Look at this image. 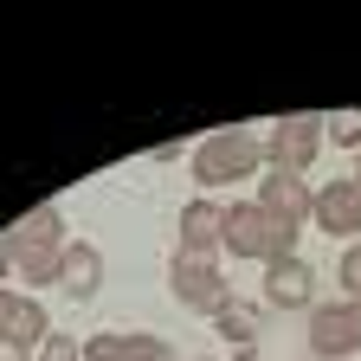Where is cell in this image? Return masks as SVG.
I'll return each instance as SVG.
<instances>
[{"label":"cell","instance_id":"6da1fadb","mask_svg":"<svg viewBox=\"0 0 361 361\" xmlns=\"http://www.w3.org/2000/svg\"><path fill=\"white\" fill-rule=\"evenodd\" d=\"M297 233H303V226L271 219L258 200H239V207L219 213V252H233V258H258V264L297 258Z\"/></svg>","mask_w":361,"mask_h":361},{"label":"cell","instance_id":"7a4b0ae2","mask_svg":"<svg viewBox=\"0 0 361 361\" xmlns=\"http://www.w3.org/2000/svg\"><path fill=\"white\" fill-rule=\"evenodd\" d=\"M264 161V142L252 129H219L194 149V180L200 188H233V180H252Z\"/></svg>","mask_w":361,"mask_h":361},{"label":"cell","instance_id":"3957f363","mask_svg":"<svg viewBox=\"0 0 361 361\" xmlns=\"http://www.w3.org/2000/svg\"><path fill=\"white\" fill-rule=\"evenodd\" d=\"M168 290L188 303L194 316H207V323H213V310L233 297V290H226V271H219L213 258H194V252H174V264H168Z\"/></svg>","mask_w":361,"mask_h":361},{"label":"cell","instance_id":"277c9868","mask_svg":"<svg viewBox=\"0 0 361 361\" xmlns=\"http://www.w3.org/2000/svg\"><path fill=\"white\" fill-rule=\"evenodd\" d=\"M310 355L316 361H348L361 355V303H316L310 310Z\"/></svg>","mask_w":361,"mask_h":361},{"label":"cell","instance_id":"5b68a950","mask_svg":"<svg viewBox=\"0 0 361 361\" xmlns=\"http://www.w3.org/2000/svg\"><path fill=\"white\" fill-rule=\"evenodd\" d=\"M316 149H323V116H278L271 123V161H278V174H303L310 161H316Z\"/></svg>","mask_w":361,"mask_h":361},{"label":"cell","instance_id":"8992f818","mask_svg":"<svg viewBox=\"0 0 361 361\" xmlns=\"http://www.w3.org/2000/svg\"><path fill=\"white\" fill-rule=\"evenodd\" d=\"M316 226L336 239H361V180H323L316 188Z\"/></svg>","mask_w":361,"mask_h":361},{"label":"cell","instance_id":"52a82bcc","mask_svg":"<svg viewBox=\"0 0 361 361\" xmlns=\"http://www.w3.org/2000/svg\"><path fill=\"white\" fill-rule=\"evenodd\" d=\"M264 303L271 310H316V264H303V258L264 264Z\"/></svg>","mask_w":361,"mask_h":361},{"label":"cell","instance_id":"ba28073f","mask_svg":"<svg viewBox=\"0 0 361 361\" xmlns=\"http://www.w3.org/2000/svg\"><path fill=\"white\" fill-rule=\"evenodd\" d=\"M258 207H264L271 219L303 226V219H316V188H310L303 174H278V168H271V174H264V188H258Z\"/></svg>","mask_w":361,"mask_h":361},{"label":"cell","instance_id":"9c48e42d","mask_svg":"<svg viewBox=\"0 0 361 361\" xmlns=\"http://www.w3.org/2000/svg\"><path fill=\"white\" fill-rule=\"evenodd\" d=\"M59 290H65L71 303H90V297L104 290V252L84 245V239H71V245H65V264H59Z\"/></svg>","mask_w":361,"mask_h":361},{"label":"cell","instance_id":"30bf717a","mask_svg":"<svg viewBox=\"0 0 361 361\" xmlns=\"http://www.w3.org/2000/svg\"><path fill=\"white\" fill-rule=\"evenodd\" d=\"M219 213L213 200H188L180 207V252H194V258H213L219 252Z\"/></svg>","mask_w":361,"mask_h":361},{"label":"cell","instance_id":"8fae6325","mask_svg":"<svg viewBox=\"0 0 361 361\" xmlns=\"http://www.w3.org/2000/svg\"><path fill=\"white\" fill-rule=\"evenodd\" d=\"M258 323H264V303H258V297H226V303L213 310V329H219L226 342H239V348L258 342Z\"/></svg>","mask_w":361,"mask_h":361},{"label":"cell","instance_id":"7c38bea8","mask_svg":"<svg viewBox=\"0 0 361 361\" xmlns=\"http://www.w3.org/2000/svg\"><path fill=\"white\" fill-rule=\"evenodd\" d=\"M7 342H20V348H45V336H52V323H45V310L32 303V297H13V310H7V329H0Z\"/></svg>","mask_w":361,"mask_h":361},{"label":"cell","instance_id":"4fadbf2b","mask_svg":"<svg viewBox=\"0 0 361 361\" xmlns=\"http://www.w3.org/2000/svg\"><path fill=\"white\" fill-rule=\"evenodd\" d=\"M7 239H59V245H71V239H65V213H59V207H32L20 226H7Z\"/></svg>","mask_w":361,"mask_h":361},{"label":"cell","instance_id":"5bb4252c","mask_svg":"<svg viewBox=\"0 0 361 361\" xmlns=\"http://www.w3.org/2000/svg\"><path fill=\"white\" fill-rule=\"evenodd\" d=\"M323 142H342V149H361V110H329L323 116Z\"/></svg>","mask_w":361,"mask_h":361},{"label":"cell","instance_id":"9a60e30c","mask_svg":"<svg viewBox=\"0 0 361 361\" xmlns=\"http://www.w3.org/2000/svg\"><path fill=\"white\" fill-rule=\"evenodd\" d=\"M129 342V361H174V348L161 342V336H149V329H135V336H123Z\"/></svg>","mask_w":361,"mask_h":361},{"label":"cell","instance_id":"2e32d148","mask_svg":"<svg viewBox=\"0 0 361 361\" xmlns=\"http://www.w3.org/2000/svg\"><path fill=\"white\" fill-rule=\"evenodd\" d=\"M84 361H129V342L123 336H90L84 342Z\"/></svg>","mask_w":361,"mask_h":361},{"label":"cell","instance_id":"e0dca14e","mask_svg":"<svg viewBox=\"0 0 361 361\" xmlns=\"http://www.w3.org/2000/svg\"><path fill=\"white\" fill-rule=\"evenodd\" d=\"M342 290H348V303H361V239L342 252Z\"/></svg>","mask_w":361,"mask_h":361},{"label":"cell","instance_id":"ac0fdd59","mask_svg":"<svg viewBox=\"0 0 361 361\" xmlns=\"http://www.w3.org/2000/svg\"><path fill=\"white\" fill-rule=\"evenodd\" d=\"M39 361H84V342H71V336H45Z\"/></svg>","mask_w":361,"mask_h":361},{"label":"cell","instance_id":"d6986e66","mask_svg":"<svg viewBox=\"0 0 361 361\" xmlns=\"http://www.w3.org/2000/svg\"><path fill=\"white\" fill-rule=\"evenodd\" d=\"M0 361H32V348H20V342H7V336H0Z\"/></svg>","mask_w":361,"mask_h":361},{"label":"cell","instance_id":"ffe728a7","mask_svg":"<svg viewBox=\"0 0 361 361\" xmlns=\"http://www.w3.org/2000/svg\"><path fill=\"white\" fill-rule=\"evenodd\" d=\"M7 310H13V297H7V290H0V329H7Z\"/></svg>","mask_w":361,"mask_h":361},{"label":"cell","instance_id":"44dd1931","mask_svg":"<svg viewBox=\"0 0 361 361\" xmlns=\"http://www.w3.org/2000/svg\"><path fill=\"white\" fill-rule=\"evenodd\" d=\"M233 361H258V348H239V355H233Z\"/></svg>","mask_w":361,"mask_h":361},{"label":"cell","instance_id":"7402d4cb","mask_svg":"<svg viewBox=\"0 0 361 361\" xmlns=\"http://www.w3.org/2000/svg\"><path fill=\"white\" fill-rule=\"evenodd\" d=\"M355 180H361V149H355Z\"/></svg>","mask_w":361,"mask_h":361},{"label":"cell","instance_id":"603a6c76","mask_svg":"<svg viewBox=\"0 0 361 361\" xmlns=\"http://www.w3.org/2000/svg\"><path fill=\"white\" fill-rule=\"evenodd\" d=\"M207 361H213V355H207Z\"/></svg>","mask_w":361,"mask_h":361}]
</instances>
